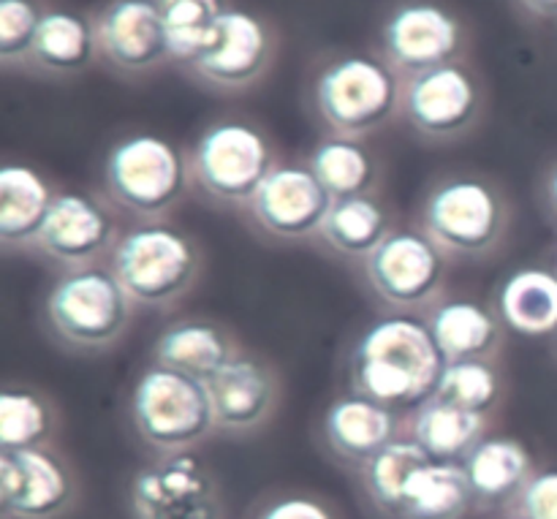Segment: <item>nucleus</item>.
Segmentation results:
<instances>
[{"mask_svg":"<svg viewBox=\"0 0 557 519\" xmlns=\"http://www.w3.org/2000/svg\"><path fill=\"white\" fill-rule=\"evenodd\" d=\"M403 76L379 49H330L305 79L310 118L335 136L364 139L400 118Z\"/></svg>","mask_w":557,"mask_h":519,"instance_id":"obj_1","label":"nucleus"},{"mask_svg":"<svg viewBox=\"0 0 557 519\" xmlns=\"http://www.w3.org/2000/svg\"><path fill=\"white\" fill-rule=\"evenodd\" d=\"M444 364L424 316L386 313L354 341L348 381L359 395L408 413L433 397Z\"/></svg>","mask_w":557,"mask_h":519,"instance_id":"obj_2","label":"nucleus"},{"mask_svg":"<svg viewBox=\"0 0 557 519\" xmlns=\"http://www.w3.org/2000/svg\"><path fill=\"white\" fill-rule=\"evenodd\" d=\"M417 228L451 261H484L509 237L511 201L487 174L446 172L424 188Z\"/></svg>","mask_w":557,"mask_h":519,"instance_id":"obj_3","label":"nucleus"},{"mask_svg":"<svg viewBox=\"0 0 557 519\" xmlns=\"http://www.w3.org/2000/svg\"><path fill=\"white\" fill-rule=\"evenodd\" d=\"M277 163V147L267 128L239 114L212 118L188 147L190 185L223 210H248Z\"/></svg>","mask_w":557,"mask_h":519,"instance_id":"obj_4","label":"nucleus"},{"mask_svg":"<svg viewBox=\"0 0 557 519\" xmlns=\"http://www.w3.org/2000/svg\"><path fill=\"white\" fill-rule=\"evenodd\" d=\"M136 308L172 310L201 281L205 254L194 234L169 221H134L107 261Z\"/></svg>","mask_w":557,"mask_h":519,"instance_id":"obj_5","label":"nucleus"},{"mask_svg":"<svg viewBox=\"0 0 557 519\" xmlns=\"http://www.w3.org/2000/svg\"><path fill=\"white\" fill-rule=\"evenodd\" d=\"M101 188L134 221H166L194 190L188 150L150 131L125 134L103 156Z\"/></svg>","mask_w":557,"mask_h":519,"instance_id":"obj_6","label":"nucleus"},{"mask_svg":"<svg viewBox=\"0 0 557 519\" xmlns=\"http://www.w3.org/2000/svg\"><path fill=\"white\" fill-rule=\"evenodd\" d=\"M136 305L109 264L60 272L44 299V319L54 341L69 351L103 354L134 324Z\"/></svg>","mask_w":557,"mask_h":519,"instance_id":"obj_7","label":"nucleus"},{"mask_svg":"<svg viewBox=\"0 0 557 519\" xmlns=\"http://www.w3.org/2000/svg\"><path fill=\"white\" fill-rule=\"evenodd\" d=\"M128 417L156 457L196 452L218 433L205 381L152 362L131 390Z\"/></svg>","mask_w":557,"mask_h":519,"instance_id":"obj_8","label":"nucleus"},{"mask_svg":"<svg viewBox=\"0 0 557 519\" xmlns=\"http://www.w3.org/2000/svg\"><path fill=\"white\" fill-rule=\"evenodd\" d=\"M375 49L408 79L468 60L471 27L449 0H389L379 14Z\"/></svg>","mask_w":557,"mask_h":519,"instance_id":"obj_9","label":"nucleus"},{"mask_svg":"<svg viewBox=\"0 0 557 519\" xmlns=\"http://www.w3.org/2000/svg\"><path fill=\"white\" fill-rule=\"evenodd\" d=\"M487 101L482 71L471 60H460L403 79L400 120L428 145H451L482 125Z\"/></svg>","mask_w":557,"mask_h":519,"instance_id":"obj_10","label":"nucleus"},{"mask_svg":"<svg viewBox=\"0 0 557 519\" xmlns=\"http://www.w3.org/2000/svg\"><path fill=\"white\" fill-rule=\"evenodd\" d=\"M281 54V33L275 22L243 5H232L221 16L210 47L180 69L201 90L218 96H239L270 76Z\"/></svg>","mask_w":557,"mask_h":519,"instance_id":"obj_11","label":"nucleus"},{"mask_svg":"<svg viewBox=\"0 0 557 519\" xmlns=\"http://www.w3.org/2000/svg\"><path fill=\"white\" fill-rule=\"evenodd\" d=\"M449 256L422 228H395L368 259L362 277L392 313H428L446 288Z\"/></svg>","mask_w":557,"mask_h":519,"instance_id":"obj_12","label":"nucleus"},{"mask_svg":"<svg viewBox=\"0 0 557 519\" xmlns=\"http://www.w3.org/2000/svg\"><path fill=\"white\" fill-rule=\"evenodd\" d=\"M90 20L98 65L117 79L139 82L174 65L158 0H101Z\"/></svg>","mask_w":557,"mask_h":519,"instance_id":"obj_13","label":"nucleus"},{"mask_svg":"<svg viewBox=\"0 0 557 519\" xmlns=\"http://www.w3.org/2000/svg\"><path fill=\"white\" fill-rule=\"evenodd\" d=\"M134 519H226V498L215 473L194 455H161L128 484Z\"/></svg>","mask_w":557,"mask_h":519,"instance_id":"obj_14","label":"nucleus"},{"mask_svg":"<svg viewBox=\"0 0 557 519\" xmlns=\"http://www.w3.org/2000/svg\"><path fill=\"white\" fill-rule=\"evenodd\" d=\"M120 234L117 210L107 196L60 188L33 254L44 256L60 272L82 270L109 261Z\"/></svg>","mask_w":557,"mask_h":519,"instance_id":"obj_15","label":"nucleus"},{"mask_svg":"<svg viewBox=\"0 0 557 519\" xmlns=\"http://www.w3.org/2000/svg\"><path fill=\"white\" fill-rule=\"evenodd\" d=\"M79 498V479L54 446L0 452L3 519H63Z\"/></svg>","mask_w":557,"mask_h":519,"instance_id":"obj_16","label":"nucleus"},{"mask_svg":"<svg viewBox=\"0 0 557 519\" xmlns=\"http://www.w3.org/2000/svg\"><path fill=\"white\" fill-rule=\"evenodd\" d=\"M218 433L245 438L261 433L283 403V379L261 354L243 351L205 381Z\"/></svg>","mask_w":557,"mask_h":519,"instance_id":"obj_17","label":"nucleus"},{"mask_svg":"<svg viewBox=\"0 0 557 519\" xmlns=\"http://www.w3.org/2000/svg\"><path fill=\"white\" fill-rule=\"evenodd\" d=\"M332 196L308 163H277L253 196L248 221L277 243H310L319 237Z\"/></svg>","mask_w":557,"mask_h":519,"instance_id":"obj_18","label":"nucleus"},{"mask_svg":"<svg viewBox=\"0 0 557 519\" xmlns=\"http://www.w3.org/2000/svg\"><path fill=\"white\" fill-rule=\"evenodd\" d=\"M403 428L406 413L354 390L335 397L321 417V438L332 460L354 471L368 466L384 446L403 435Z\"/></svg>","mask_w":557,"mask_h":519,"instance_id":"obj_19","label":"nucleus"},{"mask_svg":"<svg viewBox=\"0 0 557 519\" xmlns=\"http://www.w3.org/2000/svg\"><path fill=\"white\" fill-rule=\"evenodd\" d=\"M98 63L96 30L90 11L47 5L33 44L27 76L47 82H69Z\"/></svg>","mask_w":557,"mask_h":519,"instance_id":"obj_20","label":"nucleus"},{"mask_svg":"<svg viewBox=\"0 0 557 519\" xmlns=\"http://www.w3.org/2000/svg\"><path fill=\"white\" fill-rule=\"evenodd\" d=\"M422 316L444 362H462V359L498 362L506 326L493 305H484L473 297H446L444 294Z\"/></svg>","mask_w":557,"mask_h":519,"instance_id":"obj_21","label":"nucleus"},{"mask_svg":"<svg viewBox=\"0 0 557 519\" xmlns=\"http://www.w3.org/2000/svg\"><path fill=\"white\" fill-rule=\"evenodd\" d=\"M245 346L226 324L205 316H185L161 330L150 348V362L207 381L232 362Z\"/></svg>","mask_w":557,"mask_h":519,"instance_id":"obj_22","label":"nucleus"},{"mask_svg":"<svg viewBox=\"0 0 557 519\" xmlns=\"http://www.w3.org/2000/svg\"><path fill=\"white\" fill-rule=\"evenodd\" d=\"M60 188L36 166L9 161L0 169V248L33 254Z\"/></svg>","mask_w":557,"mask_h":519,"instance_id":"obj_23","label":"nucleus"},{"mask_svg":"<svg viewBox=\"0 0 557 519\" xmlns=\"http://www.w3.org/2000/svg\"><path fill=\"white\" fill-rule=\"evenodd\" d=\"M462 471L476 509H509L536 468L522 441L511 435H487L462 460Z\"/></svg>","mask_w":557,"mask_h":519,"instance_id":"obj_24","label":"nucleus"},{"mask_svg":"<svg viewBox=\"0 0 557 519\" xmlns=\"http://www.w3.org/2000/svg\"><path fill=\"white\" fill-rule=\"evenodd\" d=\"M493 417L428 397L406 413L403 433L417 441L430 460L462 462L490 435Z\"/></svg>","mask_w":557,"mask_h":519,"instance_id":"obj_25","label":"nucleus"},{"mask_svg":"<svg viewBox=\"0 0 557 519\" xmlns=\"http://www.w3.org/2000/svg\"><path fill=\"white\" fill-rule=\"evenodd\" d=\"M392 232H395V215L384 199L379 194H359L332 201L315 239L337 259L362 264Z\"/></svg>","mask_w":557,"mask_h":519,"instance_id":"obj_26","label":"nucleus"},{"mask_svg":"<svg viewBox=\"0 0 557 519\" xmlns=\"http://www.w3.org/2000/svg\"><path fill=\"white\" fill-rule=\"evenodd\" d=\"M493 308L506 330L525 337L557 335V272L520 267L498 283Z\"/></svg>","mask_w":557,"mask_h":519,"instance_id":"obj_27","label":"nucleus"},{"mask_svg":"<svg viewBox=\"0 0 557 519\" xmlns=\"http://www.w3.org/2000/svg\"><path fill=\"white\" fill-rule=\"evenodd\" d=\"M310 172L319 177L332 199L359 194H379L381 166L362 139L324 134L310 150Z\"/></svg>","mask_w":557,"mask_h":519,"instance_id":"obj_28","label":"nucleus"},{"mask_svg":"<svg viewBox=\"0 0 557 519\" xmlns=\"http://www.w3.org/2000/svg\"><path fill=\"white\" fill-rule=\"evenodd\" d=\"M430 462L428 452L408 438L406 433L397 435L389 446L379 452L364 468H359V482L370 504L384 517L397 519L406 501L413 477Z\"/></svg>","mask_w":557,"mask_h":519,"instance_id":"obj_29","label":"nucleus"},{"mask_svg":"<svg viewBox=\"0 0 557 519\" xmlns=\"http://www.w3.org/2000/svg\"><path fill=\"white\" fill-rule=\"evenodd\" d=\"M60 413L52 397L27 384H5L0 395V452L52 446Z\"/></svg>","mask_w":557,"mask_h":519,"instance_id":"obj_30","label":"nucleus"},{"mask_svg":"<svg viewBox=\"0 0 557 519\" xmlns=\"http://www.w3.org/2000/svg\"><path fill=\"white\" fill-rule=\"evenodd\" d=\"M473 506L462 462L430 460L413 477L397 519H466Z\"/></svg>","mask_w":557,"mask_h":519,"instance_id":"obj_31","label":"nucleus"},{"mask_svg":"<svg viewBox=\"0 0 557 519\" xmlns=\"http://www.w3.org/2000/svg\"><path fill=\"white\" fill-rule=\"evenodd\" d=\"M166 25L174 69H183L199 58L215 38L221 16L232 9V0H158Z\"/></svg>","mask_w":557,"mask_h":519,"instance_id":"obj_32","label":"nucleus"},{"mask_svg":"<svg viewBox=\"0 0 557 519\" xmlns=\"http://www.w3.org/2000/svg\"><path fill=\"white\" fill-rule=\"evenodd\" d=\"M433 395L466 411L493 417L506 395V381L495 359H462L444 364Z\"/></svg>","mask_w":557,"mask_h":519,"instance_id":"obj_33","label":"nucleus"},{"mask_svg":"<svg viewBox=\"0 0 557 519\" xmlns=\"http://www.w3.org/2000/svg\"><path fill=\"white\" fill-rule=\"evenodd\" d=\"M47 0H0V69L27 74Z\"/></svg>","mask_w":557,"mask_h":519,"instance_id":"obj_34","label":"nucleus"},{"mask_svg":"<svg viewBox=\"0 0 557 519\" xmlns=\"http://www.w3.org/2000/svg\"><path fill=\"white\" fill-rule=\"evenodd\" d=\"M506 511L525 519H557V468L533 473Z\"/></svg>","mask_w":557,"mask_h":519,"instance_id":"obj_35","label":"nucleus"},{"mask_svg":"<svg viewBox=\"0 0 557 519\" xmlns=\"http://www.w3.org/2000/svg\"><path fill=\"white\" fill-rule=\"evenodd\" d=\"M253 519H337L321 498L308 493H281L259 504Z\"/></svg>","mask_w":557,"mask_h":519,"instance_id":"obj_36","label":"nucleus"},{"mask_svg":"<svg viewBox=\"0 0 557 519\" xmlns=\"http://www.w3.org/2000/svg\"><path fill=\"white\" fill-rule=\"evenodd\" d=\"M542 207L549 221L557 226V161L544 172L542 177Z\"/></svg>","mask_w":557,"mask_h":519,"instance_id":"obj_37","label":"nucleus"},{"mask_svg":"<svg viewBox=\"0 0 557 519\" xmlns=\"http://www.w3.org/2000/svg\"><path fill=\"white\" fill-rule=\"evenodd\" d=\"M515 5L531 20L557 22V0H515Z\"/></svg>","mask_w":557,"mask_h":519,"instance_id":"obj_38","label":"nucleus"},{"mask_svg":"<svg viewBox=\"0 0 557 519\" xmlns=\"http://www.w3.org/2000/svg\"><path fill=\"white\" fill-rule=\"evenodd\" d=\"M506 519H525V517H515V515H509Z\"/></svg>","mask_w":557,"mask_h":519,"instance_id":"obj_39","label":"nucleus"},{"mask_svg":"<svg viewBox=\"0 0 557 519\" xmlns=\"http://www.w3.org/2000/svg\"><path fill=\"white\" fill-rule=\"evenodd\" d=\"M555 272H557V256H555Z\"/></svg>","mask_w":557,"mask_h":519,"instance_id":"obj_40","label":"nucleus"}]
</instances>
